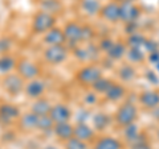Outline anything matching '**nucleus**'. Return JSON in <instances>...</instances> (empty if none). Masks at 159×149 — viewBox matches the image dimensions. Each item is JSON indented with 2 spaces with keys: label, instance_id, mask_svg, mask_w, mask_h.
<instances>
[{
  "label": "nucleus",
  "instance_id": "f257e3e1",
  "mask_svg": "<svg viewBox=\"0 0 159 149\" xmlns=\"http://www.w3.org/2000/svg\"><path fill=\"white\" fill-rule=\"evenodd\" d=\"M3 90L6 91L8 95H11L12 98L19 96L21 92H24V88H25L27 81L23 77H20L17 73H9L3 75L2 81H0Z\"/></svg>",
  "mask_w": 159,
  "mask_h": 149
},
{
  "label": "nucleus",
  "instance_id": "f03ea898",
  "mask_svg": "<svg viewBox=\"0 0 159 149\" xmlns=\"http://www.w3.org/2000/svg\"><path fill=\"white\" fill-rule=\"evenodd\" d=\"M102 77V69L97 66L96 63H88L76 71V81L85 87H92L94 82H97Z\"/></svg>",
  "mask_w": 159,
  "mask_h": 149
},
{
  "label": "nucleus",
  "instance_id": "7ed1b4c3",
  "mask_svg": "<svg viewBox=\"0 0 159 149\" xmlns=\"http://www.w3.org/2000/svg\"><path fill=\"white\" fill-rule=\"evenodd\" d=\"M57 17L44 11H39L33 15L32 19V32L33 34H45L48 31L56 27Z\"/></svg>",
  "mask_w": 159,
  "mask_h": 149
},
{
  "label": "nucleus",
  "instance_id": "20e7f679",
  "mask_svg": "<svg viewBox=\"0 0 159 149\" xmlns=\"http://www.w3.org/2000/svg\"><path fill=\"white\" fill-rule=\"evenodd\" d=\"M69 53H70V50L66 46V44H64V45H52L47 46L43 50V58L49 65L58 66L68 59Z\"/></svg>",
  "mask_w": 159,
  "mask_h": 149
},
{
  "label": "nucleus",
  "instance_id": "39448f33",
  "mask_svg": "<svg viewBox=\"0 0 159 149\" xmlns=\"http://www.w3.org/2000/svg\"><path fill=\"white\" fill-rule=\"evenodd\" d=\"M64 34L66 37V46L72 50L82 42V24L77 21H69L62 28Z\"/></svg>",
  "mask_w": 159,
  "mask_h": 149
},
{
  "label": "nucleus",
  "instance_id": "423d86ee",
  "mask_svg": "<svg viewBox=\"0 0 159 149\" xmlns=\"http://www.w3.org/2000/svg\"><path fill=\"white\" fill-rule=\"evenodd\" d=\"M138 110L133 103H123L121 107L114 113V120L119 127H126L129 124H133L137 120Z\"/></svg>",
  "mask_w": 159,
  "mask_h": 149
},
{
  "label": "nucleus",
  "instance_id": "0eeeda50",
  "mask_svg": "<svg viewBox=\"0 0 159 149\" xmlns=\"http://www.w3.org/2000/svg\"><path fill=\"white\" fill-rule=\"evenodd\" d=\"M16 73L19 74L20 77H23L25 81H32V79H36L40 77L41 74V69L37 63H34L33 61L28 58H20L17 59L16 63Z\"/></svg>",
  "mask_w": 159,
  "mask_h": 149
},
{
  "label": "nucleus",
  "instance_id": "6e6552de",
  "mask_svg": "<svg viewBox=\"0 0 159 149\" xmlns=\"http://www.w3.org/2000/svg\"><path fill=\"white\" fill-rule=\"evenodd\" d=\"M20 116H21V111L16 104L8 102L0 103V124L12 126V124L17 123Z\"/></svg>",
  "mask_w": 159,
  "mask_h": 149
},
{
  "label": "nucleus",
  "instance_id": "1a4fd4ad",
  "mask_svg": "<svg viewBox=\"0 0 159 149\" xmlns=\"http://www.w3.org/2000/svg\"><path fill=\"white\" fill-rule=\"evenodd\" d=\"M141 16V9L135 3L119 4V21L127 24H135Z\"/></svg>",
  "mask_w": 159,
  "mask_h": 149
},
{
  "label": "nucleus",
  "instance_id": "9d476101",
  "mask_svg": "<svg viewBox=\"0 0 159 149\" xmlns=\"http://www.w3.org/2000/svg\"><path fill=\"white\" fill-rule=\"evenodd\" d=\"M49 116L52 117L54 124L66 123V121H70V119L73 117V111L65 103H56V104L52 106V110H51V112H49Z\"/></svg>",
  "mask_w": 159,
  "mask_h": 149
},
{
  "label": "nucleus",
  "instance_id": "9b49d317",
  "mask_svg": "<svg viewBox=\"0 0 159 149\" xmlns=\"http://www.w3.org/2000/svg\"><path fill=\"white\" fill-rule=\"evenodd\" d=\"M17 130L23 133H31L37 131V126H39V115L33 113L32 111L21 113V116L17 120Z\"/></svg>",
  "mask_w": 159,
  "mask_h": 149
},
{
  "label": "nucleus",
  "instance_id": "f8f14e48",
  "mask_svg": "<svg viewBox=\"0 0 159 149\" xmlns=\"http://www.w3.org/2000/svg\"><path fill=\"white\" fill-rule=\"evenodd\" d=\"M47 90V83L40 78L32 79V81H28L25 84V88H24V94L29 98V99H39L44 95V92Z\"/></svg>",
  "mask_w": 159,
  "mask_h": 149
},
{
  "label": "nucleus",
  "instance_id": "ddd939ff",
  "mask_svg": "<svg viewBox=\"0 0 159 149\" xmlns=\"http://www.w3.org/2000/svg\"><path fill=\"white\" fill-rule=\"evenodd\" d=\"M43 42L47 46H52V45H64L66 44V37L64 34L62 28L54 27L51 31H48L43 36Z\"/></svg>",
  "mask_w": 159,
  "mask_h": 149
},
{
  "label": "nucleus",
  "instance_id": "4468645a",
  "mask_svg": "<svg viewBox=\"0 0 159 149\" xmlns=\"http://www.w3.org/2000/svg\"><path fill=\"white\" fill-rule=\"evenodd\" d=\"M101 17L103 20H106L109 23L116 24L119 21V3H117L116 0L113 2H107L106 4H103L101 8Z\"/></svg>",
  "mask_w": 159,
  "mask_h": 149
},
{
  "label": "nucleus",
  "instance_id": "2eb2a0df",
  "mask_svg": "<svg viewBox=\"0 0 159 149\" xmlns=\"http://www.w3.org/2000/svg\"><path fill=\"white\" fill-rule=\"evenodd\" d=\"M74 137L85 143L93 141L96 137V130L90 127L88 123H76L74 126Z\"/></svg>",
  "mask_w": 159,
  "mask_h": 149
},
{
  "label": "nucleus",
  "instance_id": "dca6fc26",
  "mask_svg": "<svg viewBox=\"0 0 159 149\" xmlns=\"http://www.w3.org/2000/svg\"><path fill=\"white\" fill-rule=\"evenodd\" d=\"M53 133L60 141L65 143L69 138L74 137V126L70 124V121L66 123H57L53 127Z\"/></svg>",
  "mask_w": 159,
  "mask_h": 149
},
{
  "label": "nucleus",
  "instance_id": "f3484780",
  "mask_svg": "<svg viewBox=\"0 0 159 149\" xmlns=\"http://www.w3.org/2000/svg\"><path fill=\"white\" fill-rule=\"evenodd\" d=\"M139 103L147 110H154L159 106V92L154 90L143 91L139 95Z\"/></svg>",
  "mask_w": 159,
  "mask_h": 149
},
{
  "label": "nucleus",
  "instance_id": "a211bd4d",
  "mask_svg": "<svg viewBox=\"0 0 159 149\" xmlns=\"http://www.w3.org/2000/svg\"><path fill=\"white\" fill-rule=\"evenodd\" d=\"M52 106L53 104L51 103V100L47 98H39V99H34L33 103L31 104V111L36 115L41 116V115H49V112L52 110Z\"/></svg>",
  "mask_w": 159,
  "mask_h": 149
},
{
  "label": "nucleus",
  "instance_id": "6ab92c4d",
  "mask_svg": "<svg viewBox=\"0 0 159 149\" xmlns=\"http://www.w3.org/2000/svg\"><path fill=\"white\" fill-rule=\"evenodd\" d=\"M126 53H127L126 44H123L121 41H114L110 49L106 52V57L109 59H111V61H118V59L126 57Z\"/></svg>",
  "mask_w": 159,
  "mask_h": 149
},
{
  "label": "nucleus",
  "instance_id": "aec40b11",
  "mask_svg": "<svg viewBox=\"0 0 159 149\" xmlns=\"http://www.w3.org/2000/svg\"><path fill=\"white\" fill-rule=\"evenodd\" d=\"M17 59L11 54H0V75L12 73L16 69Z\"/></svg>",
  "mask_w": 159,
  "mask_h": 149
},
{
  "label": "nucleus",
  "instance_id": "412c9836",
  "mask_svg": "<svg viewBox=\"0 0 159 149\" xmlns=\"http://www.w3.org/2000/svg\"><path fill=\"white\" fill-rule=\"evenodd\" d=\"M93 149H122V144L116 137L103 136L96 141Z\"/></svg>",
  "mask_w": 159,
  "mask_h": 149
},
{
  "label": "nucleus",
  "instance_id": "4be33fe9",
  "mask_svg": "<svg viewBox=\"0 0 159 149\" xmlns=\"http://www.w3.org/2000/svg\"><path fill=\"white\" fill-rule=\"evenodd\" d=\"M103 95H105V99L109 100V102H118L126 95V90H125V87H123L122 84L114 82L110 86V88H109Z\"/></svg>",
  "mask_w": 159,
  "mask_h": 149
},
{
  "label": "nucleus",
  "instance_id": "5701e85b",
  "mask_svg": "<svg viewBox=\"0 0 159 149\" xmlns=\"http://www.w3.org/2000/svg\"><path fill=\"white\" fill-rule=\"evenodd\" d=\"M102 4L99 0H81V9L88 16H97L101 12Z\"/></svg>",
  "mask_w": 159,
  "mask_h": 149
},
{
  "label": "nucleus",
  "instance_id": "b1692460",
  "mask_svg": "<svg viewBox=\"0 0 159 149\" xmlns=\"http://www.w3.org/2000/svg\"><path fill=\"white\" fill-rule=\"evenodd\" d=\"M40 11L57 16L62 11V3L61 0H41L40 2Z\"/></svg>",
  "mask_w": 159,
  "mask_h": 149
},
{
  "label": "nucleus",
  "instance_id": "393cba45",
  "mask_svg": "<svg viewBox=\"0 0 159 149\" xmlns=\"http://www.w3.org/2000/svg\"><path fill=\"white\" fill-rule=\"evenodd\" d=\"M111 119L107 113H103V112H98L96 115L92 116V126L96 131H105L106 128L109 127Z\"/></svg>",
  "mask_w": 159,
  "mask_h": 149
},
{
  "label": "nucleus",
  "instance_id": "a878e982",
  "mask_svg": "<svg viewBox=\"0 0 159 149\" xmlns=\"http://www.w3.org/2000/svg\"><path fill=\"white\" fill-rule=\"evenodd\" d=\"M113 83L114 82L111 81V79L105 78V77H101L97 82H94L92 84V90L96 92V94H105L109 90V88H110V86H111Z\"/></svg>",
  "mask_w": 159,
  "mask_h": 149
},
{
  "label": "nucleus",
  "instance_id": "bb28decb",
  "mask_svg": "<svg viewBox=\"0 0 159 149\" xmlns=\"http://www.w3.org/2000/svg\"><path fill=\"white\" fill-rule=\"evenodd\" d=\"M137 75V71L131 65H122L118 70V77L123 82H130Z\"/></svg>",
  "mask_w": 159,
  "mask_h": 149
},
{
  "label": "nucleus",
  "instance_id": "cd10ccee",
  "mask_svg": "<svg viewBox=\"0 0 159 149\" xmlns=\"http://www.w3.org/2000/svg\"><path fill=\"white\" fill-rule=\"evenodd\" d=\"M53 127H54V121L52 120V117L49 115H41L39 116V126H37V131L48 133V132H53Z\"/></svg>",
  "mask_w": 159,
  "mask_h": 149
},
{
  "label": "nucleus",
  "instance_id": "c85d7f7f",
  "mask_svg": "<svg viewBox=\"0 0 159 149\" xmlns=\"http://www.w3.org/2000/svg\"><path fill=\"white\" fill-rule=\"evenodd\" d=\"M146 41H147V38L143 37L142 34H139L137 32L129 34V37H127V45H129V48H139V49H143V48H145Z\"/></svg>",
  "mask_w": 159,
  "mask_h": 149
},
{
  "label": "nucleus",
  "instance_id": "c756f323",
  "mask_svg": "<svg viewBox=\"0 0 159 149\" xmlns=\"http://www.w3.org/2000/svg\"><path fill=\"white\" fill-rule=\"evenodd\" d=\"M126 58L129 59V62L133 63H139L145 59V53H143V49L139 48H129L127 53H126Z\"/></svg>",
  "mask_w": 159,
  "mask_h": 149
},
{
  "label": "nucleus",
  "instance_id": "7c9ffc66",
  "mask_svg": "<svg viewBox=\"0 0 159 149\" xmlns=\"http://www.w3.org/2000/svg\"><path fill=\"white\" fill-rule=\"evenodd\" d=\"M70 52H72L73 56L78 59V61H81V62H90V57H89V53H88L86 46L78 45V46H76L74 49H72Z\"/></svg>",
  "mask_w": 159,
  "mask_h": 149
},
{
  "label": "nucleus",
  "instance_id": "2f4dec72",
  "mask_svg": "<svg viewBox=\"0 0 159 149\" xmlns=\"http://www.w3.org/2000/svg\"><path fill=\"white\" fill-rule=\"evenodd\" d=\"M64 149H89L88 143L78 140L77 137H72L64 143Z\"/></svg>",
  "mask_w": 159,
  "mask_h": 149
},
{
  "label": "nucleus",
  "instance_id": "473e14b6",
  "mask_svg": "<svg viewBox=\"0 0 159 149\" xmlns=\"http://www.w3.org/2000/svg\"><path fill=\"white\" fill-rule=\"evenodd\" d=\"M138 133H139V130H138V127L135 126V123L129 124V126L123 127V135H125L126 141H130L131 138H134L138 135Z\"/></svg>",
  "mask_w": 159,
  "mask_h": 149
},
{
  "label": "nucleus",
  "instance_id": "72a5a7b5",
  "mask_svg": "<svg viewBox=\"0 0 159 149\" xmlns=\"http://www.w3.org/2000/svg\"><path fill=\"white\" fill-rule=\"evenodd\" d=\"M90 117H92L90 112H89L88 110H85V108H80V110L77 111V113H76V116H74L77 123H88Z\"/></svg>",
  "mask_w": 159,
  "mask_h": 149
},
{
  "label": "nucleus",
  "instance_id": "f704fd0d",
  "mask_svg": "<svg viewBox=\"0 0 159 149\" xmlns=\"http://www.w3.org/2000/svg\"><path fill=\"white\" fill-rule=\"evenodd\" d=\"M94 34V29L90 25H82V42H90Z\"/></svg>",
  "mask_w": 159,
  "mask_h": 149
},
{
  "label": "nucleus",
  "instance_id": "c9c22d12",
  "mask_svg": "<svg viewBox=\"0 0 159 149\" xmlns=\"http://www.w3.org/2000/svg\"><path fill=\"white\" fill-rule=\"evenodd\" d=\"M12 41L8 37H2L0 38V54H7L11 50Z\"/></svg>",
  "mask_w": 159,
  "mask_h": 149
},
{
  "label": "nucleus",
  "instance_id": "e433bc0d",
  "mask_svg": "<svg viewBox=\"0 0 159 149\" xmlns=\"http://www.w3.org/2000/svg\"><path fill=\"white\" fill-rule=\"evenodd\" d=\"M114 44V40H111V38H102L101 40V42L98 44V46H99V49H101L102 52H107L109 49H110V46Z\"/></svg>",
  "mask_w": 159,
  "mask_h": 149
},
{
  "label": "nucleus",
  "instance_id": "4c0bfd02",
  "mask_svg": "<svg viewBox=\"0 0 159 149\" xmlns=\"http://www.w3.org/2000/svg\"><path fill=\"white\" fill-rule=\"evenodd\" d=\"M84 102H85L86 104H94L97 102V95H96V92H94L93 90L90 91V92H88L85 96H84Z\"/></svg>",
  "mask_w": 159,
  "mask_h": 149
},
{
  "label": "nucleus",
  "instance_id": "58836bf2",
  "mask_svg": "<svg viewBox=\"0 0 159 149\" xmlns=\"http://www.w3.org/2000/svg\"><path fill=\"white\" fill-rule=\"evenodd\" d=\"M148 59H150V62L152 63H158L159 62V52H151L150 56H148Z\"/></svg>",
  "mask_w": 159,
  "mask_h": 149
},
{
  "label": "nucleus",
  "instance_id": "ea45409f",
  "mask_svg": "<svg viewBox=\"0 0 159 149\" xmlns=\"http://www.w3.org/2000/svg\"><path fill=\"white\" fill-rule=\"evenodd\" d=\"M130 149H151V148L147 143H142V144H137V145H130Z\"/></svg>",
  "mask_w": 159,
  "mask_h": 149
},
{
  "label": "nucleus",
  "instance_id": "a19ab883",
  "mask_svg": "<svg viewBox=\"0 0 159 149\" xmlns=\"http://www.w3.org/2000/svg\"><path fill=\"white\" fill-rule=\"evenodd\" d=\"M146 77H147V78H150V79H151V82H154V83H158V78H157L155 75H154V73H151V71H147Z\"/></svg>",
  "mask_w": 159,
  "mask_h": 149
},
{
  "label": "nucleus",
  "instance_id": "79ce46f5",
  "mask_svg": "<svg viewBox=\"0 0 159 149\" xmlns=\"http://www.w3.org/2000/svg\"><path fill=\"white\" fill-rule=\"evenodd\" d=\"M116 2L119 4H123V3H135L137 0H116Z\"/></svg>",
  "mask_w": 159,
  "mask_h": 149
},
{
  "label": "nucleus",
  "instance_id": "37998d69",
  "mask_svg": "<svg viewBox=\"0 0 159 149\" xmlns=\"http://www.w3.org/2000/svg\"><path fill=\"white\" fill-rule=\"evenodd\" d=\"M43 149H57V148L54 147V145H51V144H48V145H45V147H44Z\"/></svg>",
  "mask_w": 159,
  "mask_h": 149
},
{
  "label": "nucleus",
  "instance_id": "c03bdc74",
  "mask_svg": "<svg viewBox=\"0 0 159 149\" xmlns=\"http://www.w3.org/2000/svg\"><path fill=\"white\" fill-rule=\"evenodd\" d=\"M155 66H157V69L159 70V62H158V63H155Z\"/></svg>",
  "mask_w": 159,
  "mask_h": 149
},
{
  "label": "nucleus",
  "instance_id": "a18cd8bd",
  "mask_svg": "<svg viewBox=\"0 0 159 149\" xmlns=\"http://www.w3.org/2000/svg\"><path fill=\"white\" fill-rule=\"evenodd\" d=\"M158 138H159V131H158Z\"/></svg>",
  "mask_w": 159,
  "mask_h": 149
}]
</instances>
